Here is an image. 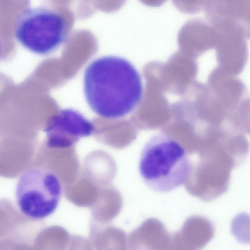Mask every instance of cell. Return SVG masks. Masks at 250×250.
<instances>
[{"label": "cell", "mask_w": 250, "mask_h": 250, "mask_svg": "<svg viewBox=\"0 0 250 250\" xmlns=\"http://www.w3.org/2000/svg\"><path fill=\"white\" fill-rule=\"evenodd\" d=\"M165 250H196L184 240L179 230L171 235L169 244Z\"/></svg>", "instance_id": "obj_11"}, {"label": "cell", "mask_w": 250, "mask_h": 250, "mask_svg": "<svg viewBox=\"0 0 250 250\" xmlns=\"http://www.w3.org/2000/svg\"><path fill=\"white\" fill-rule=\"evenodd\" d=\"M179 231L189 246L201 250L213 237L214 228L208 219L195 215L188 218Z\"/></svg>", "instance_id": "obj_7"}, {"label": "cell", "mask_w": 250, "mask_h": 250, "mask_svg": "<svg viewBox=\"0 0 250 250\" xmlns=\"http://www.w3.org/2000/svg\"><path fill=\"white\" fill-rule=\"evenodd\" d=\"M94 131L91 122L79 111L61 109L53 115L43 129L49 147H68L81 138L89 137Z\"/></svg>", "instance_id": "obj_5"}, {"label": "cell", "mask_w": 250, "mask_h": 250, "mask_svg": "<svg viewBox=\"0 0 250 250\" xmlns=\"http://www.w3.org/2000/svg\"><path fill=\"white\" fill-rule=\"evenodd\" d=\"M139 171L146 185L158 192H167L183 185L191 165L185 148L164 133L153 136L144 146L140 157Z\"/></svg>", "instance_id": "obj_2"}, {"label": "cell", "mask_w": 250, "mask_h": 250, "mask_svg": "<svg viewBox=\"0 0 250 250\" xmlns=\"http://www.w3.org/2000/svg\"><path fill=\"white\" fill-rule=\"evenodd\" d=\"M62 192L60 181L52 171L32 167L23 172L18 180L16 202L24 215L32 219L41 220L55 211Z\"/></svg>", "instance_id": "obj_4"}, {"label": "cell", "mask_w": 250, "mask_h": 250, "mask_svg": "<svg viewBox=\"0 0 250 250\" xmlns=\"http://www.w3.org/2000/svg\"><path fill=\"white\" fill-rule=\"evenodd\" d=\"M83 92L91 109L102 117L115 119L132 112L141 101V76L128 60L105 56L92 61L83 75Z\"/></svg>", "instance_id": "obj_1"}, {"label": "cell", "mask_w": 250, "mask_h": 250, "mask_svg": "<svg viewBox=\"0 0 250 250\" xmlns=\"http://www.w3.org/2000/svg\"><path fill=\"white\" fill-rule=\"evenodd\" d=\"M232 234L239 242L250 243V215L243 212L237 215L231 224Z\"/></svg>", "instance_id": "obj_9"}, {"label": "cell", "mask_w": 250, "mask_h": 250, "mask_svg": "<svg viewBox=\"0 0 250 250\" xmlns=\"http://www.w3.org/2000/svg\"><path fill=\"white\" fill-rule=\"evenodd\" d=\"M68 34L65 18L43 6L22 10L18 15L14 26L18 42L29 51L40 55L56 50L65 42Z\"/></svg>", "instance_id": "obj_3"}, {"label": "cell", "mask_w": 250, "mask_h": 250, "mask_svg": "<svg viewBox=\"0 0 250 250\" xmlns=\"http://www.w3.org/2000/svg\"><path fill=\"white\" fill-rule=\"evenodd\" d=\"M103 250H127V237L124 230L111 227L107 229L103 237Z\"/></svg>", "instance_id": "obj_8"}, {"label": "cell", "mask_w": 250, "mask_h": 250, "mask_svg": "<svg viewBox=\"0 0 250 250\" xmlns=\"http://www.w3.org/2000/svg\"><path fill=\"white\" fill-rule=\"evenodd\" d=\"M234 116L240 129L250 135V98H245L241 102Z\"/></svg>", "instance_id": "obj_10"}, {"label": "cell", "mask_w": 250, "mask_h": 250, "mask_svg": "<svg viewBox=\"0 0 250 250\" xmlns=\"http://www.w3.org/2000/svg\"><path fill=\"white\" fill-rule=\"evenodd\" d=\"M171 235L164 224L155 218L143 221L127 237V250H165Z\"/></svg>", "instance_id": "obj_6"}]
</instances>
